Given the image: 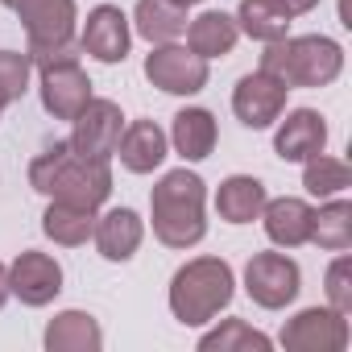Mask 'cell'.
Masks as SVG:
<instances>
[{"mask_svg":"<svg viewBox=\"0 0 352 352\" xmlns=\"http://www.w3.org/2000/svg\"><path fill=\"white\" fill-rule=\"evenodd\" d=\"M208 187L199 174L183 170H170L162 174V183L149 195V220H153V236L170 249H191L204 241L208 232Z\"/></svg>","mask_w":352,"mask_h":352,"instance_id":"cell-2","label":"cell"},{"mask_svg":"<svg viewBox=\"0 0 352 352\" xmlns=\"http://www.w3.org/2000/svg\"><path fill=\"white\" fill-rule=\"evenodd\" d=\"M166 149H170V137H166L153 120H133V124H124V133H120V141H116L120 166L133 170V174H153V170L166 162Z\"/></svg>","mask_w":352,"mask_h":352,"instance_id":"cell-17","label":"cell"},{"mask_svg":"<svg viewBox=\"0 0 352 352\" xmlns=\"http://www.w3.org/2000/svg\"><path fill=\"white\" fill-rule=\"evenodd\" d=\"M286 83H278L274 75H265V71H253V75H245L241 83H236V91H232V112H236V120L241 124H249V129H270L282 112H286Z\"/></svg>","mask_w":352,"mask_h":352,"instance_id":"cell-11","label":"cell"},{"mask_svg":"<svg viewBox=\"0 0 352 352\" xmlns=\"http://www.w3.org/2000/svg\"><path fill=\"white\" fill-rule=\"evenodd\" d=\"M290 21L274 0H241V13H236V30L257 38V42H278L290 34Z\"/></svg>","mask_w":352,"mask_h":352,"instance_id":"cell-26","label":"cell"},{"mask_svg":"<svg viewBox=\"0 0 352 352\" xmlns=\"http://www.w3.org/2000/svg\"><path fill=\"white\" fill-rule=\"evenodd\" d=\"M236 38H241L236 17L216 13V9L204 13V17H195V21L187 25V46H191L199 58H224V54H232Z\"/></svg>","mask_w":352,"mask_h":352,"instance_id":"cell-22","label":"cell"},{"mask_svg":"<svg viewBox=\"0 0 352 352\" xmlns=\"http://www.w3.org/2000/svg\"><path fill=\"white\" fill-rule=\"evenodd\" d=\"M9 290L25 302V307H46L58 298L63 290V265L50 257V253H21L13 265H9Z\"/></svg>","mask_w":352,"mask_h":352,"instance_id":"cell-12","label":"cell"},{"mask_svg":"<svg viewBox=\"0 0 352 352\" xmlns=\"http://www.w3.org/2000/svg\"><path fill=\"white\" fill-rule=\"evenodd\" d=\"M179 5H199V0H179Z\"/></svg>","mask_w":352,"mask_h":352,"instance_id":"cell-32","label":"cell"},{"mask_svg":"<svg viewBox=\"0 0 352 352\" xmlns=\"http://www.w3.org/2000/svg\"><path fill=\"white\" fill-rule=\"evenodd\" d=\"M42 232L54 241V245H87V236L96 232V212L91 208H79V204H67V199H54L42 216Z\"/></svg>","mask_w":352,"mask_h":352,"instance_id":"cell-23","label":"cell"},{"mask_svg":"<svg viewBox=\"0 0 352 352\" xmlns=\"http://www.w3.org/2000/svg\"><path fill=\"white\" fill-rule=\"evenodd\" d=\"M323 145H327V120L315 108H294L274 133V153L282 162H307L323 153Z\"/></svg>","mask_w":352,"mask_h":352,"instance_id":"cell-14","label":"cell"},{"mask_svg":"<svg viewBox=\"0 0 352 352\" xmlns=\"http://www.w3.org/2000/svg\"><path fill=\"white\" fill-rule=\"evenodd\" d=\"M302 187L315 195V199H331V195H344L352 187V166L344 157H331V153H315L302 162Z\"/></svg>","mask_w":352,"mask_h":352,"instance_id":"cell-25","label":"cell"},{"mask_svg":"<svg viewBox=\"0 0 352 352\" xmlns=\"http://www.w3.org/2000/svg\"><path fill=\"white\" fill-rule=\"evenodd\" d=\"M265 199L270 195H265L261 179H253V174H232V179H224L220 191H216V212L228 224H253L261 216Z\"/></svg>","mask_w":352,"mask_h":352,"instance_id":"cell-18","label":"cell"},{"mask_svg":"<svg viewBox=\"0 0 352 352\" xmlns=\"http://www.w3.org/2000/svg\"><path fill=\"white\" fill-rule=\"evenodd\" d=\"M46 348L50 352H100L104 331L87 311H63L46 327Z\"/></svg>","mask_w":352,"mask_h":352,"instance_id":"cell-21","label":"cell"},{"mask_svg":"<svg viewBox=\"0 0 352 352\" xmlns=\"http://www.w3.org/2000/svg\"><path fill=\"white\" fill-rule=\"evenodd\" d=\"M327 307L340 311V315H352V261L340 253L331 265H327Z\"/></svg>","mask_w":352,"mask_h":352,"instance_id":"cell-29","label":"cell"},{"mask_svg":"<svg viewBox=\"0 0 352 352\" xmlns=\"http://www.w3.org/2000/svg\"><path fill=\"white\" fill-rule=\"evenodd\" d=\"M0 5H13V0H0Z\"/></svg>","mask_w":352,"mask_h":352,"instance_id":"cell-33","label":"cell"},{"mask_svg":"<svg viewBox=\"0 0 352 352\" xmlns=\"http://www.w3.org/2000/svg\"><path fill=\"white\" fill-rule=\"evenodd\" d=\"M327 253H344L352 245V204L348 199H331L311 216V241Z\"/></svg>","mask_w":352,"mask_h":352,"instance_id":"cell-24","label":"cell"},{"mask_svg":"<svg viewBox=\"0 0 352 352\" xmlns=\"http://www.w3.org/2000/svg\"><path fill=\"white\" fill-rule=\"evenodd\" d=\"M170 145L187 162H204L216 149V116L208 108H183L170 124Z\"/></svg>","mask_w":352,"mask_h":352,"instance_id":"cell-20","label":"cell"},{"mask_svg":"<svg viewBox=\"0 0 352 352\" xmlns=\"http://www.w3.org/2000/svg\"><path fill=\"white\" fill-rule=\"evenodd\" d=\"M129 17L116 9V5H96L83 21V34H79V46L83 54H91L96 63H124L129 54Z\"/></svg>","mask_w":352,"mask_h":352,"instance_id":"cell-13","label":"cell"},{"mask_svg":"<svg viewBox=\"0 0 352 352\" xmlns=\"http://www.w3.org/2000/svg\"><path fill=\"white\" fill-rule=\"evenodd\" d=\"M30 75H34V58L30 54L0 50V108H9L13 100H21L30 91Z\"/></svg>","mask_w":352,"mask_h":352,"instance_id":"cell-28","label":"cell"},{"mask_svg":"<svg viewBox=\"0 0 352 352\" xmlns=\"http://www.w3.org/2000/svg\"><path fill=\"white\" fill-rule=\"evenodd\" d=\"M133 25L145 42L162 46V42H179L187 34V5L179 0H137Z\"/></svg>","mask_w":352,"mask_h":352,"instance_id":"cell-19","label":"cell"},{"mask_svg":"<svg viewBox=\"0 0 352 352\" xmlns=\"http://www.w3.org/2000/svg\"><path fill=\"white\" fill-rule=\"evenodd\" d=\"M311 216H315V208L307 199L282 195V199H265L257 220H265V236L278 249H298L311 241Z\"/></svg>","mask_w":352,"mask_h":352,"instance_id":"cell-16","label":"cell"},{"mask_svg":"<svg viewBox=\"0 0 352 352\" xmlns=\"http://www.w3.org/2000/svg\"><path fill=\"white\" fill-rule=\"evenodd\" d=\"M71 124H75V133H71V149L83 153V157H100V162H108V157L116 153V141H120V133H124L120 104H112V100H96V96L83 104V112H79Z\"/></svg>","mask_w":352,"mask_h":352,"instance_id":"cell-10","label":"cell"},{"mask_svg":"<svg viewBox=\"0 0 352 352\" xmlns=\"http://www.w3.org/2000/svg\"><path fill=\"white\" fill-rule=\"evenodd\" d=\"M145 79L166 96H195L208 87V58H199L191 46L162 42L145 58Z\"/></svg>","mask_w":352,"mask_h":352,"instance_id":"cell-7","label":"cell"},{"mask_svg":"<svg viewBox=\"0 0 352 352\" xmlns=\"http://www.w3.org/2000/svg\"><path fill=\"white\" fill-rule=\"evenodd\" d=\"M38 91H42V108L54 116V120H75L83 112V104L91 100V79L79 63L75 50H63V54H50V58H38Z\"/></svg>","mask_w":352,"mask_h":352,"instance_id":"cell-5","label":"cell"},{"mask_svg":"<svg viewBox=\"0 0 352 352\" xmlns=\"http://www.w3.org/2000/svg\"><path fill=\"white\" fill-rule=\"evenodd\" d=\"M274 340L257 327H249L245 319H224L216 331H208L199 340V352H270Z\"/></svg>","mask_w":352,"mask_h":352,"instance_id":"cell-27","label":"cell"},{"mask_svg":"<svg viewBox=\"0 0 352 352\" xmlns=\"http://www.w3.org/2000/svg\"><path fill=\"white\" fill-rule=\"evenodd\" d=\"M0 112H5V108H0Z\"/></svg>","mask_w":352,"mask_h":352,"instance_id":"cell-34","label":"cell"},{"mask_svg":"<svg viewBox=\"0 0 352 352\" xmlns=\"http://www.w3.org/2000/svg\"><path fill=\"white\" fill-rule=\"evenodd\" d=\"M274 5H278L286 17H302V13H311V9L319 5V0H274Z\"/></svg>","mask_w":352,"mask_h":352,"instance_id":"cell-30","label":"cell"},{"mask_svg":"<svg viewBox=\"0 0 352 352\" xmlns=\"http://www.w3.org/2000/svg\"><path fill=\"white\" fill-rule=\"evenodd\" d=\"M30 187L50 199H67V204L96 212L112 195V170L100 157L75 153L71 141H54L46 153H38L30 162Z\"/></svg>","mask_w":352,"mask_h":352,"instance_id":"cell-1","label":"cell"},{"mask_svg":"<svg viewBox=\"0 0 352 352\" xmlns=\"http://www.w3.org/2000/svg\"><path fill=\"white\" fill-rule=\"evenodd\" d=\"M232 294H236L232 265L224 257H195L170 282V311L187 327H204L232 302Z\"/></svg>","mask_w":352,"mask_h":352,"instance_id":"cell-3","label":"cell"},{"mask_svg":"<svg viewBox=\"0 0 352 352\" xmlns=\"http://www.w3.org/2000/svg\"><path fill=\"white\" fill-rule=\"evenodd\" d=\"M298 286H302V274L286 253H253L245 265V290L265 311H282L286 302H294Z\"/></svg>","mask_w":352,"mask_h":352,"instance_id":"cell-8","label":"cell"},{"mask_svg":"<svg viewBox=\"0 0 352 352\" xmlns=\"http://www.w3.org/2000/svg\"><path fill=\"white\" fill-rule=\"evenodd\" d=\"M348 315L331 307H307L282 327V348L290 352H344L348 348Z\"/></svg>","mask_w":352,"mask_h":352,"instance_id":"cell-9","label":"cell"},{"mask_svg":"<svg viewBox=\"0 0 352 352\" xmlns=\"http://www.w3.org/2000/svg\"><path fill=\"white\" fill-rule=\"evenodd\" d=\"M9 294H13V290H9V265L0 261V307L9 302Z\"/></svg>","mask_w":352,"mask_h":352,"instance_id":"cell-31","label":"cell"},{"mask_svg":"<svg viewBox=\"0 0 352 352\" xmlns=\"http://www.w3.org/2000/svg\"><path fill=\"white\" fill-rule=\"evenodd\" d=\"M13 9L25 25V38H30V58H50V54H63L71 50L75 42V0H13Z\"/></svg>","mask_w":352,"mask_h":352,"instance_id":"cell-6","label":"cell"},{"mask_svg":"<svg viewBox=\"0 0 352 352\" xmlns=\"http://www.w3.org/2000/svg\"><path fill=\"white\" fill-rule=\"evenodd\" d=\"M261 71L286 87H327L344 71V50H340V42L319 38V34H307V38L286 34L278 42H265Z\"/></svg>","mask_w":352,"mask_h":352,"instance_id":"cell-4","label":"cell"},{"mask_svg":"<svg viewBox=\"0 0 352 352\" xmlns=\"http://www.w3.org/2000/svg\"><path fill=\"white\" fill-rule=\"evenodd\" d=\"M91 241H96L104 261H129L141 249V241H145V220L133 208H112V212L96 216Z\"/></svg>","mask_w":352,"mask_h":352,"instance_id":"cell-15","label":"cell"}]
</instances>
